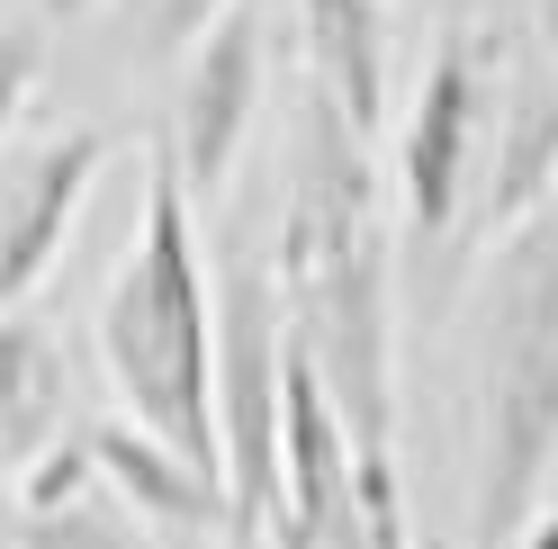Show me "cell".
<instances>
[{
    "label": "cell",
    "instance_id": "1",
    "mask_svg": "<svg viewBox=\"0 0 558 549\" xmlns=\"http://www.w3.org/2000/svg\"><path fill=\"white\" fill-rule=\"evenodd\" d=\"M279 306L316 361L361 460H397V234L369 145L316 90L289 135V217H279Z\"/></svg>",
    "mask_w": 558,
    "mask_h": 549
},
{
    "label": "cell",
    "instance_id": "2",
    "mask_svg": "<svg viewBox=\"0 0 558 549\" xmlns=\"http://www.w3.org/2000/svg\"><path fill=\"white\" fill-rule=\"evenodd\" d=\"M477 549H513L558 477V198L496 234L469 316Z\"/></svg>",
    "mask_w": 558,
    "mask_h": 549
},
{
    "label": "cell",
    "instance_id": "3",
    "mask_svg": "<svg viewBox=\"0 0 558 549\" xmlns=\"http://www.w3.org/2000/svg\"><path fill=\"white\" fill-rule=\"evenodd\" d=\"M99 369L126 396V424H145L154 441H171L190 468H207L226 487V451H217V289H207V253H198V198L181 190L171 154L145 181L135 253L118 261L109 297H99Z\"/></svg>",
    "mask_w": 558,
    "mask_h": 549
},
{
    "label": "cell",
    "instance_id": "4",
    "mask_svg": "<svg viewBox=\"0 0 558 549\" xmlns=\"http://www.w3.org/2000/svg\"><path fill=\"white\" fill-rule=\"evenodd\" d=\"M279 379H289V306L253 261H226L217 297V451H226V513L253 549L279 504Z\"/></svg>",
    "mask_w": 558,
    "mask_h": 549
},
{
    "label": "cell",
    "instance_id": "5",
    "mask_svg": "<svg viewBox=\"0 0 558 549\" xmlns=\"http://www.w3.org/2000/svg\"><path fill=\"white\" fill-rule=\"evenodd\" d=\"M486 126H496V37L486 27H450L424 63V82H414L405 126H397V208H405L414 261L460 234Z\"/></svg>",
    "mask_w": 558,
    "mask_h": 549
},
{
    "label": "cell",
    "instance_id": "6",
    "mask_svg": "<svg viewBox=\"0 0 558 549\" xmlns=\"http://www.w3.org/2000/svg\"><path fill=\"white\" fill-rule=\"evenodd\" d=\"M253 109H262V10L234 0V10L190 46V73H181V99H171V171H181L190 198H217L234 181V154L253 135Z\"/></svg>",
    "mask_w": 558,
    "mask_h": 549
},
{
    "label": "cell",
    "instance_id": "7",
    "mask_svg": "<svg viewBox=\"0 0 558 549\" xmlns=\"http://www.w3.org/2000/svg\"><path fill=\"white\" fill-rule=\"evenodd\" d=\"M109 162V135L99 126H63V135H37L0 162V306H19L27 289L54 270L63 234H73L82 198Z\"/></svg>",
    "mask_w": 558,
    "mask_h": 549
},
{
    "label": "cell",
    "instance_id": "8",
    "mask_svg": "<svg viewBox=\"0 0 558 549\" xmlns=\"http://www.w3.org/2000/svg\"><path fill=\"white\" fill-rule=\"evenodd\" d=\"M486 145H496V162H486L477 253L496 244V234H513L532 208H549V198H558V63H549V54H522L513 73H505Z\"/></svg>",
    "mask_w": 558,
    "mask_h": 549
},
{
    "label": "cell",
    "instance_id": "9",
    "mask_svg": "<svg viewBox=\"0 0 558 549\" xmlns=\"http://www.w3.org/2000/svg\"><path fill=\"white\" fill-rule=\"evenodd\" d=\"M90 432V468L135 523H154L162 540H234V513H226V487L207 468H190L171 441H154L145 424H82Z\"/></svg>",
    "mask_w": 558,
    "mask_h": 549
},
{
    "label": "cell",
    "instance_id": "10",
    "mask_svg": "<svg viewBox=\"0 0 558 549\" xmlns=\"http://www.w3.org/2000/svg\"><path fill=\"white\" fill-rule=\"evenodd\" d=\"M298 27H306V90L361 145H378V126H388V0H298Z\"/></svg>",
    "mask_w": 558,
    "mask_h": 549
},
{
    "label": "cell",
    "instance_id": "11",
    "mask_svg": "<svg viewBox=\"0 0 558 549\" xmlns=\"http://www.w3.org/2000/svg\"><path fill=\"white\" fill-rule=\"evenodd\" d=\"M63 432H73V369H63V342L37 316L0 306V460L27 468V460H46Z\"/></svg>",
    "mask_w": 558,
    "mask_h": 549
},
{
    "label": "cell",
    "instance_id": "12",
    "mask_svg": "<svg viewBox=\"0 0 558 549\" xmlns=\"http://www.w3.org/2000/svg\"><path fill=\"white\" fill-rule=\"evenodd\" d=\"M10 549H162V532L135 523V513L90 477V487L63 496V504H19L10 513Z\"/></svg>",
    "mask_w": 558,
    "mask_h": 549
},
{
    "label": "cell",
    "instance_id": "13",
    "mask_svg": "<svg viewBox=\"0 0 558 549\" xmlns=\"http://www.w3.org/2000/svg\"><path fill=\"white\" fill-rule=\"evenodd\" d=\"M37 82H46V27L37 19H0V145H10V126L27 118Z\"/></svg>",
    "mask_w": 558,
    "mask_h": 549
},
{
    "label": "cell",
    "instance_id": "14",
    "mask_svg": "<svg viewBox=\"0 0 558 549\" xmlns=\"http://www.w3.org/2000/svg\"><path fill=\"white\" fill-rule=\"evenodd\" d=\"M226 10L234 0H145V10H135V46L145 54H190Z\"/></svg>",
    "mask_w": 558,
    "mask_h": 549
},
{
    "label": "cell",
    "instance_id": "15",
    "mask_svg": "<svg viewBox=\"0 0 558 549\" xmlns=\"http://www.w3.org/2000/svg\"><path fill=\"white\" fill-rule=\"evenodd\" d=\"M513 549H558V504H541V513H532V532H522Z\"/></svg>",
    "mask_w": 558,
    "mask_h": 549
},
{
    "label": "cell",
    "instance_id": "16",
    "mask_svg": "<svg viewBox=\"0 0 558 549\" xmlns=\"http://www.w3.org/2000/svg\"><path fill=\"white\" fill-rule=\"evenodd\" d=\"M37 10H46V19H90L99 0H37Z\"/></svg>",
    "mask_w": 558,
    "mask_h": 549
},
{
    "label": "cell",
    "instance_id": "17",
    "mask_svg": "<svg viewBox=\"0 0 558 549\" xmlns=\"http://www.w3.org/2000/svg\"><path fill=\"white\" fill-rule=\"evenodd\" d=\"M414 549H450V540H414Z\"/></svg>",
    "mask_w": 558,
    "mask_h": 549
},
{
    "label": "cell",
    "instance_id": "18",
    "mask_svg": "<svg viewBox=\"0 0 558 549\" xmlns=\"http://www.w3.org/2000/svg\"><path fill=\"white\" fill-rule=\"evenodd\" d=\"M0 477H10V460H0Z\"/></svg>",
    "mask_w": 558,
    "mask_h": 549
},
{
    "label": "cell",
    "instance_id": "19",
    "mask_svg": "<svg viewBox=\"0 0 558 549\" xmlns=\"http://www.w3.org/2000/svg\"><path fill=\"white\" fill-rule=\"evenodd\" d=\"M226 549H243V540H226Z\"/></svg>",
    "mask_w": 558,
    "mask_h": 549
},
{
    "label": "cell",
    "instance_id": "20",
    "mask_svg": "<svg viewBox=\"0 0 558 549\" xmlns=\"http://www.w3.org/2000/svg\"><path fill=\"white\" fill-rule=\"evenodd\" d=\"M549 63H558V46H549Z\"/></svg>",
    "mask_w": 558,
    "mask_h": 549
}]
</instances>
